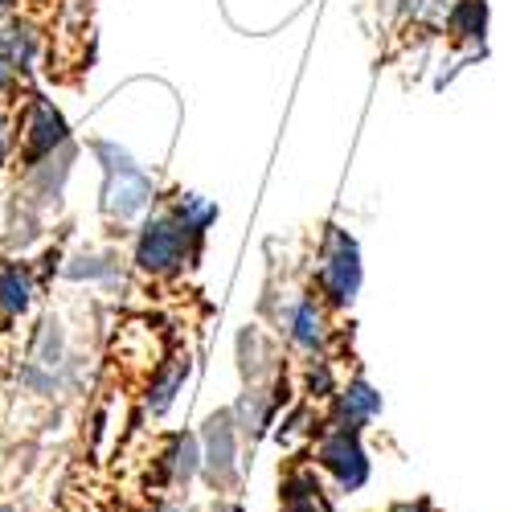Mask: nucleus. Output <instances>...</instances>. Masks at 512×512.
I'll return each mask as SVG.
<instances>
[{
	"label": "nucleus",
	"mask_w": 512,
	"mask_h": 512,
	"mask_svg": "<svg viewBox=\"0 0 512 512\" xmlns=\"http://www.w3.org/2000/svg\"><path fill=\"white\" fill-rule=\"evenodd\" d=\"M320 467L336 480L340 492H357V488L369 480V455L361 451L357 431H345V426H336V431L320 443Z\"/></svg>",
	"instance_id": "nucleus-1"
},
{
	"label": "nucleus",
	"mask_w": 512,
	"mask_h": 512,
	"mask_svg": "<svg viewBox=\"0 0 512 512\" xmlns=\"http://www.w3.org/2000/svg\"><path fill=\"white\" fill-rule=\"evenodd\" d=\"M193 234L173 222V218H160V222H148L144 234H140V246H136V263L152 275H168L185 263V242Z\"/></svg>",
	"instance_id": "nucleus-2"
},
{
	"label": "nucleus",
	"mask_w": 512,
	"mask_h": 512,
	"mask_svg": "<svg viewBox=\"0 0 512 512\" xmlns=\"http://www.w3.org/2000/svg\"><path fill=\"white\" fill-rule=\"evenodd\" d=\"M320 283H324L332 304H349L353 295H357V287H361V263H357V246L345 234L332 238V254H328L324 271H320Z\"/></svg>",
	"instance_id": "nucleus-3"
},
{
	"label": "nucleus",
	"mask_w": 512,
	"mask_h": 512,
	"mask_svg": "<svg viewBox=\"0 0 512 512\" xmlns=\"http://www.w3.org/2000/svg\"><path fill=\"white\" fill-rule=\"evenodd\" d=\"M66 140V123H62V115L50 107V103H33V111H29V132H25V160L33 164V160H41L46 152H54V144H62Z\"/></svg>",
	"instance_id": "nucleus-4"
},
{
	"label": "nucleus",
	"mask_w": 512,
	"mask_h": 512,
	"mask_svg": "<svg viewBox=\"0 0 512 512\" xmlns=\"http://www.w3.org/2000/svg\"><path fill=\"white\" fill-rule=\"evenodd\" d=\"M205 463H209V476L218 484H234V422L230 414L213 418L209 431H205Z\"/></svg>",
	"instance_id": "nucleus-5"
},
{
	"label": "nucleus",
	"mask_w": 512,
	"mask_h": 512,
	"mask_svg": "<svg viewBox=\"0 0 512 512\" xmlns=\"http://www.w3.org/2000/svg\"><path fill=\"white\" fill-rule=\"evenodd\" d=\"M377 410H381V394L373 386H365V381H353V386L340 394L336 426H345V431H361V422H369Z\"/></svg>",
	"instance_id": "nucleus-6"
},
{
	"label": "nucleus",
	"mask_w": 512,
	"mask_h": 512,
	"mask_svg": "<svg viewBox=\"0 0 512 512\" xmlns=\"http://www.w3.org/2000/svg\"><path fill=\"white\" fill-rule=\"evenodd\" d=\"M287 324H291V340H295L300 349H320V345H324V316H320V308H316L312 300L295 304Z\"/></svg>",
	"instance_id": "nucleus-7"
},
{
	"label": "nucleus",
	"mask_w": 512,
	"mask_h": 512,
	"mask_svg": "<svg viewBox=\"0 0 512 512\" xmlns=\"http://www.w3.org/2000/svg\"><path fill=\"white\" fill-rule=\"evenodd\" d=\"M29 295H33V283H29L25 267H17V263L0 267V308L17 316L29 308Z\"/></svg>",
	"instance_id": "nucleus-8"
},
{
	"label": "nucleus",
	"mask_w": 512,
	"mask_h": 512,
	"mask_svg": "<svg viewBox=\"0 0 512 512\" xmlns=\"http://www.w3.org/2000/svg\"><path fill=\"white\" fill-rule=\"evenodd\" d=\"M185 373H189V361H177L173 369H168V373L156 381V390H152V398H148V410H152V414H164V410H168V402L177 398V386L185 381Z\"/></svg>",
	"instance_id": "nucleus-9"
},
{
	"label": "nucleus",
	"mask_w": 512,
	"mask_h": 512,
	"mask_svg": "<svg viewBox=\"0 0 512 512\" xmlns=\"http://www.w3.org/2000/svg\"><path fill=\"white\" fill-rule=\"evenodd\" d=\"M164 459H168V472H173L177 484L189 480V476L197 472V447H193V439H177L173 451H168Z\"/></svg>",
	"instance_id": "nucleus-10"
},
{
	"label": "nucleus",
	"mask_w": 512,
	"mask_h": 512,
	"mask_svg": "<svg viewBox=\"0 0 512 512\" xmlns=\"http://www.w3.org/2000/svg\"><path fill=\"white\" fill-rule=\"evenodd\" d=\"M451 25H455L459 33H467V37H476V33L484 29V5H480V0H463L459 13L451 17Z\"/></svg>",
	"instance_id": "nucleus-11"
},
{
	"label": "nucleus",
	"mask_w": 512,
	"mask_h": 512,
	"mask_svg": "<svg viewBox=\"0 0 512 512\" xmlns=\"http://www.w3.org/2000/svg\"><path fill=\"white\" fill-rule=\"evenodd\" d=\"M308 394H316V398H328L332 394V373H328L324 361H312L308 365Z\"/></svg>",
	"instance_id": "nucleus-12"
},
{
	"label": "nucleus",
	"mask_w": 512,
	"mask_h": 512,
	"mask_svg": "<svg viewBox=\"0 0 512 512\" xmlns=\"http://www.w3.org/2000/svg\"><path fill=\"white\" fill-rule=\"evenodd\" d=\"M13 58H9V50H5V37H0V91H5L9 87V82H13Z\"/></svg>",
	"instance_id": "nucleus-13"
},
{
	"label": "nucleus",
	"mask_w": 512,
	"mask_h": 512,
	"mask_svg": "<svg viewBox=\"0 0 512 512\" xmlns=\"http://www.w3.org/2000/svg\"><path fill=\"white\" fill-rule=\"evenodd\" d=\"M390 512H426V504H398V508H390Z\"/></svg>",
	"instance_id": "nucleus-14"
},
{
	"label": "nucleus",
	"mask_w": 512,
	"mask_h": 512,
	"mask_svg": "<svg viewBox=\"0 0 512 512\" xmlns=\"http://www.w3.org/2000/svg\"><path fill=\"white\" fill-rule=\"evenodd\" d=\"M5 152H9V144H5V132H0V164H5Z\"/></svg>",
	"instance_id": "nucleus-15"
},
{
	"label": "nucleus",
	"mask_w": 512,
	"mask_h": 512,
	"mask_svg": "<svg viewBox=\"0 0 512 512\" xmlns=\"http://www.w3.org/2000/svg\"><path fill=\"white\" fill-rule=\"evenodd\" d=\"M13 9V0H0V13H9Z\"/></svg>",
	"instance_id": "nucleus-16"
},
{
	"label": "nucleus",
	"mask_w": 512,
	"mask_h": 512,
	"mask_svg": "<svg viewBox=\"0 0 512 512\" xmlns=\"http://www.w3.org/2000/svg\"><path fill=\"white\" fill-rule=\"evenodd\" d=\"M160 512H185V508H177V504H164V508H160Z\"/></svg>",
	"instance_id": "nucleus-17"
},
{
	"label": "nucleus",
	"mask_w": 512,
	"mask_h": 512,
	"mask_svg": "<svg viewBox=\"0 0 512 512\" xmlns=\"http://www.w3.org/2000/svg\"><path fill=\"white\" fill-rule=\"evenodd\" d=\"M0 512H17V508H9V504H0Z\"/></svg>",
	"instance_id": "nucleus-18"
}]
</instances>
